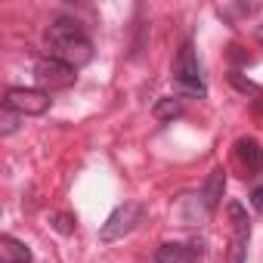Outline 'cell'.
Wrapping results in <instances>:
<instances>
[{"mask_svg": "<svg viewBox=\"0 0 263 263\" xmlns=\"http://www.w3.org/2000/svg\"><path fill=\"white\" fill-rule=\"evenodd\" d=\"M47 44L53 47V56L68 62L71 68H84L93 59V41L74 19H56L47 28Z\"/></svg>", "mask_w": 263, "mask_h": 263, "instance_id": "6da1fadb", "label": "cell"}, {"mask_svg": "<svg viewBox=\"0 0 263 263\" xmlns=\"http://www.w3.org/2000/svg\"><path fill=\"white\" fill-rule=\"evenodd\" d=\"M143 220H146V204H143V201H124V204H118V208L108 214V220H105L102 229H99V238H102L105 245H108V241H118V238L130 235Z\"/></svg>", "mask_w": 263, "mask_h": 263, "instance_id": "7a4b0ae2", "label": "cell"}, {"mask_svg": "<svg viewBox=\"0 0 263 263\" xmlns=\"http://www.w3.org/2000/svg\"><path fill=\"white\" fill-rule=\"evenodd\" d=\"M34 81L41 90H65L78 81V68H71L68 62L56 59V56H44L34 62Z\"/></svg>", "mask_w": 263, "mask_h": 263, "instance_id": "3957f363", "label": "cell"}, {"mask_svg": "<svg viewBox=\"0 0 263 263\" xmlns=\"http://www.w3.org/2000/svg\"><path fill=\"white\" fill-rule=\"evenodd\" d=\"M50 93L47 90H41V87H10L7 93H4V108H10V111H16V115H28V118H34V115H44L47 108H50Z\"/></svg>", "mask_w": 263, "mask_h": 263, "instance_id": "277c9868", "label": "cell"}, {"mask_svg": "<svg viewBox=\"0 0 263 263\" xmlns=\"http://www.w3.org/2000/svg\"><path fill=\"white\" fill-rule=\"evenodd\" d=\"M226 217L232 220L229 263H245V254H248V238H251V220H248V211L241 208V201H229V204H226Z\"/></svg>", "mask_w": 263, "mask_h": 263, "instance_id": "5b68a950", "label": "cell"}, {"mask_svg": "<svg viewBox=\"0 0 263 263\" xmlns=\"http://www.w3.org/2000/svg\"><path fill=\"white\" fill-rule=\"evenodd\" d=\"M235 158H238V164L245 167L248 177L263 174V149H260V143L254 137H241L235 143Z\"/></svg>", "mask_w": 263, "mask_h": 263, "instance_id": "8992f818", "label": "cell"}, {"mask_svg": "<svg viewBox=\"0 0 263 263\" xmlns=\"http://www.w3.org/2000/svg\"><path fill=\"white\" fill-rule=\"evenodd\" d=\"M152 263H201V254L192 245H180V241H164L158 245Z\"/></svg>", "mask_w": 263, "mask_h": 263, "instance_id": "52a82bcc", "label": "cell"}, {"mask_svg": "<svg viewBox=\"0 0 263 263\" xmlns=\"http://www.w3.org/2000/svg\"><path fill=\"white\" fill-rule=\"evenodd\" d=\"M177 214H180V220H183L186 226H201V223H208V220H211V214H214V211L204 204V198H201V192H198V195H183V198H180Z\"/></svg>", "mask_w": 263, "mask_h": 263, "instance_id": "ba28073f", "label": "cell"}, {"mask_svg": "<svg viewBox=\"0 0 263 263\" xmlns=\"http://www.w3.org/2000/svg\"><path fill=\"white\" fill-rule=\"evenodd\" d=\"M195 78H201V71H198L195 47H192V41H186L174 59V81H195Z\"/></svg>", "mask_w": 263, "mask_h": 263, "instance_id": "9c48e42d", "label": "cell"}, {"mask_svg": "<svg viewBox=\"0 0 263 263\" xmlns=\"http://www.w3.org/2000/svg\"><path fill=\"white\" fill-rule=\"evenodd\" d=\"M223 189H226V171H223V167H214V171H211V177H208V180H204V186H201V198H204V204H208L211 211H217V208H220Z\"/></svg>", "mask_w": 263, "mask_h": 263, "instance_id": "30bf717a", "label": "cell"}, {"mask_svg": "<svg viewBox=\"0 0 263 263\" xmlns=\"http://www.w3.org/2000/svg\"><path fill=\"white\" fill-rule=\"evenodd\" d=\"M0 263H31L28 245L13 235H0Z\"/></svg>", "mask_w": 263, "mask_h": 263, "instance_id": "8fae6325", "label": "cell"}, {"mask_svg": "<svg viewBox=\"0 0 263 263\" xmlns=\"http://www.w3.org/2000/svg\"><path fill=\"white\" fill-rule=\"evenodd\" d=\"M183 99H174V96H164V99H158L155 102V108H152V115L158 118V121H174V118H183Z\"/></svg>", "mask_w": 263, "mask_h": 263, "instance_id": "7c38bea8", "label": "cell"}, {"mask_svg": "<svg viewBox=\"0 0 263 263\" xmlns=\"http://www.w3.org/2000/svg\"><path fill=\"white\" fill-rule=\"evenodd\" d=\"M174 90L180 96H189V99H204L208 96V84L201 78H195V81H174Z\"/></svg>", "mask_w": 263, "mask_h": 263, "instance_id": "4fadbf2b", "label": "cell"}, {"mask_svg": "<svg viewBox=\"0 0 263 263\" xmlns=\"http://www.w3.org/2000/svg\"><path fill=\"white\" fill-rule=\"evenodd\" d=\"M19 118H22V115H16V111H10V108L0 111V137L16 134V130H19Z\"/></svg>", "mask_w": 263, "mask_h": 263, "instance_id": "5bb4252c", "label": "cell"}, {"mask_svg": "<svg viewBox=\"0 0 263 263\" xmlns=\"http://www.w3.org/2000/svg\"><path fill=\"white\" fill-rule=\"evenodd\" d=\"M53 226H56L62 235H68V232H74V217H68V214H53Z\"/></svg>", "mask_w": 263, "mask_h": 263, "instance_id": "9a60e30c", "label": "cell"}, {"mask_svg": "<svg viewBox=\"0 0 263 263\" xmlns=\"http://www.w3.org/2000/svg\"><path fill=\"white\" fill-rule=\"evenodd\" d=\"M229 81H232V84H235L241 93H260V87H257V84H251V81H245L238 71H232V74H229Z\"/></svg>", "mask_w": 263, "mask_h": 263, "instance_id": "2e32d148", "label": "cell"}, {"mask_svg": "<svg viewBox=\"0 0 263 263\" xmlns=\"http://www.w3.org/2000/svg\"><path fill=\"white\" fill-rule=\"evenodd\" d=\"M248 201H251V208H254L257 214H263V186H254V189H251V198H248Z\"/></svg>", "mask_w": 263, "mask_h": 263, "instance_id": "e0dca14e", "label": "cell"}, {"mask_svg": "<svg viewBox=\"0 0 263 263\" xmlns=\"http://www.w3.org/2000/svg\"><path fill=\"white\" fill-rule=\"evenodd\" d=\"M254 34H257V41L263 44V25H257V31H254Z\"/></svg>", "mask_w": 263, "mask_h": 263, "instance_id": "ac0fdd59", "label": "cell"}]
</instances>
